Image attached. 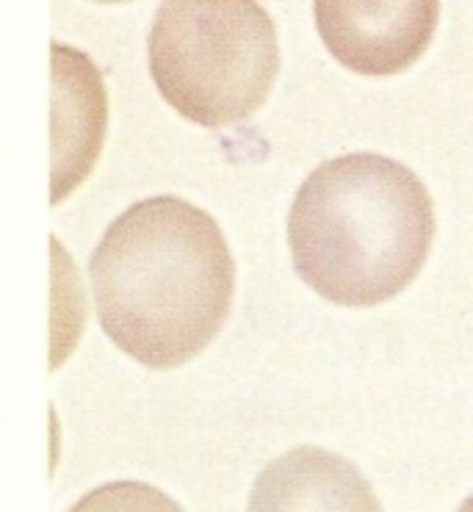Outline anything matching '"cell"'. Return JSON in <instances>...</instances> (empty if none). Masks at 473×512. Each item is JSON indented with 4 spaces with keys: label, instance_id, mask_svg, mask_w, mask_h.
Listing matches in <instances>:
<instances>
[{
    "label": "cell",
    "instance_id": "6da1fadb",
    "mask_svg": "<svg viewBox=\"0 0 473 512\" xmlns=\"http://www.w3.org/2000/svg\"><path fill=\"white\" fill-rule=\"evenodd\" d=\"M89 277L97 319L147 369H178L222 333L236 261L211 214L180 197L133 203L108 225Z\"/></svg>",
    "mask_w": 473,
    "mask_h": 512
},
{
    "label": "cell",
    "instance_id": "7a4b0ae2",
    "mask_svg": "<svg viewBox=\"0 0 473 512\" xmlns=\"http://www.w3.org/2000/svg\"><path fill=\"white\" fill-rule=\"evenodd\" d=\"M435 239V208L413 169L379 153L324 161L288 211L296 274L346 308L382 305L413 283Z\"/></svg>",
    "mask_w": 473,
    "mask_h": 512
},
{
    "label": "cell",
    "instance_id": "3957f363",
    "mask_svg": "<svg viewBox=\"0 0 473 512\" xmlns=\"http://www.w3.org/2000/svg\"><path fill=\"white\" fill-rule=\"evenodd\" d=\"M147 56L161 97L202 128L249 120L280 70L269 12L236 0L164 3L153 17Z\"/></svg>",
    "mask_w": 473,
    "mask_h": 512
},
{
    "label": "cell",
    "instance_id": "277c9868",
    "mask_svg": "<svg viewBox=\"0 0 473 512\" xmlns=\"http://www.w3.org/2000/svg\"><path fill=\"white\" fill-rule=\"evenodd\" d=\"M324 45L346 70L393 75L407 70L435 36L438 3H316Z\"/></svg>",
    "mask_w": 473,
    "mask_h": 512
},
{
    "label": "cell",
    "instance_id": "5b68a950",
    "mask_svg": "<svg viewBox=\"0 0 473 512\" xmlns=\"http://www.w3.org/2000/svg\"><path fill=\"white\" fill-rule=\"evenodd\" d=\"M103 75L81 50L53 45V205L81 186L106 142Z\"/></svg>",
    "mask_w": 473,
    "mask_h": 512
},
{
    "label": "cell",
    "instance_id": "8992f818",
    "mask_svg": "<svg viewBox=\"0 0 473 512\" xmlns=\"http://www.w3.org/2000/svg\"><path fill=\"white\" fill-rule=\"evenodd\" d=\"M247 512H382L355 463L319 446H299L263 468Z\"/></svg>",
    "mask_w": 473,
    "mask_h": 512
},
{
    "label": "cell",
    "instance_id": "52a82bcc",
    "mask_svg": "<svg viewBox=\"0 0 473 512\" xmlns=\"http://www.w3.org/2000/svg\"><path fill=\"white\" fill-rule=\"evenodd\" d=\"M70 512H186L172 496L155 485L139 479H119L100 488L89 490L86 496L72 504Z\"/></svg>",
    "mask_w": 473,
    "mask_h": 512
},
{
    "label": "cell",
    "instance_id": "ba28073f",
    "mask_svg": "<svg viewBox=\"0 0 473 512\" xmlns=\"http://www.w3.org/2000/svg\"><path fill=\"white\" fill-rule=\"evenodd\" d=\"M457 512H473V493H471V496H468V499L462 501L460 510H457Z\"/></svg>",
    "mask_w": 473,
    "mask_h": 512
}]
</instances>
